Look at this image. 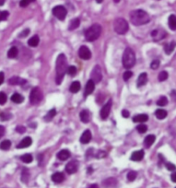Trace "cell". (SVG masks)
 <instances>
[{
  "label": "cell",
  "instance_id": "1",
  "mask_svg": "<svg viewBox=\"0 0 176 188\" xmlns=\"http://www.w3.org/2000/svg\"><path fill=\"white\" fill-rule=\"evenodd\" d=\"M67 57L64 54H61L57 56L56 66H55V70H56L55 81H56L57 85L62 83L63 79H64V77H65V74L67 73Z\"/></svg>",
  "mask_w": 176,
  "mask_h": 188
},
{
  "label": "cell",
  "instance_id": "2",
  "mask_svg": "<svg viewBox=\"0 0 176 188\" xmlns=\"http://www.w3.org/2000/svg\"><path fill=\"white\" fill-rule=\"evenodd\" d=\"M130 20L136 26H140L149 22V15L143 9H136L130 12Z\"/></svg>",
  "mask_w": 176,
  "mask_h": 188
},
{
  "label": "cell",
  "instance_id": "3",
  "mask_svg": "<svg viewBox=\"0 0 176 188\" xmlns=\"http://www.w3.org/2000/svg\"><path fill=\"white\" fill-rule=\"evenodd\" d=\"M102 26H100V24L96 23V24H93L86 31H85V38L87 41L89 42H94L96 41L100 33H102Z\"/></svg>",
  "mask_w": 176,
  "mask_h": 188
},
{
  "label": "cell",
  "instance_id": "4",
  "mask_svg": "<svg viewBox=\"0 0 176 188\" xmlns=\"http://www.w3.org/2000/svg\"><path fill=\"white\" fill-rule=\"evenodd\" d=\"M136 64V55L131 48H127L123 55V66L124 68H131Z\"/></svg>",
  "mask_w": 176,
  "mask_h": 188
},
{
  "label": "cell",
  "instance_id": "5",
  "mask_svg": "<svg viewBox=\"0 0 176 188\" xmlns=\"http://www.w3.org/2000/svg\"><path fill=\"white\" fill-rule=\"evenodd\" d=\"M114 28L116 33L118 34H125L128 31L129 26L127 21L123 18H118L114 22Z\"/></svg>",
  "mask_w": 176,
  "mask_h": 188
},
{
  "label": "cell",
  "instance_id": "6",
  "mask_svg": "<svg viewBox=\"0 0 176 188\" xmlns=\"http://www.w3.org/2000/svg\"><path fill=\"white\" fill-rule=\"evenodd\" d=\"M43 98V91H41V89L39 88H33L31 90V95H30V102L31 104H37L39 103Z\"/></svg>",
  "mask_w": 176,
  "mask_h": 188
},
{
  "label": "cell",
  "instance_id": "7",
  "mask_svg": "<svg viewBox=\"0 0 176 188\" xmlns=\"http://www.w3.org/2000/svg\"><path fill=\"white\" fill-rule=\"evenodd\" d=\"M53 14L55 18L60 20H64L67 17V10L64 6H55L53 8Z\"/></svg>",
  "mask_w": 176,
  "mask_h": 188
},
{
  "label": "cell",
  "instance_id": "8",
  "mask_svg": "<svg viewBox=\"0 0 176 188\" xmlns=\"http://www.w3.org/2000/svg\"><path fill=\"white\" fill-rule=\"evenodd\" d=\"M103 79V73H102V69H100V66H95L91 71V79L94 82V83H99Z\"/></svg>",
  "mask_w": 176,
  "mask_h": 188
},
{
  "label": "cell",
  "instance_id": "9",
  "mask_svg": "<svg viewBox=\"0 0 176 188\" xmlns=\"http://www.w3.org/2000/svg\"><path fill=\"white\" fill-rule=\"evenodd\" d=\"M166 35H167L166 31L164 30H161V29L154 30L151 32V36H152V38L155 42H160V40L164 39L166 37Z\"/></svg>",
  "mask_w": 176,
  "mask_h": 188
},
{
  "label": "cell",
  "instance_id": "10",
  "mask_svg": "<svg viewBox=\"0 0 176 188\" xmlns=\"http://www.w3.org/2000/svg\"><path fill=\"white\" fill-rule=\"evenodd\" d=\"M79 55L81 59H84V60H89L91 59V50L88 48L87 46L83 45L79 48Z\"/></svg>",
  "mask_w": 176,
  "mask_h": 188
},
{
  "label": "cell",
  "instance_id": "11",
  "mask_svg": "<svg viewBox=\"0 0 176 188\" xmlns=\"http://www.w3.org/2000/svg\"><path fill=\"white\" fill-rule=\"evenodd\" d=\"M111 108H112V100H109L106 103V104L103 107V109L100 110V116H102V119L105 120L108 118L110 112H111Z\"/></svg>",
  "mask_w": 176,
  "mask_h": 188
},
{
  "label": "cell",
  "instance_id": "12",
  "mask_svg": "<svg viewBox=\"0 0 176 188\" xmlns=\"http://www.w3.org/2000/svg\"><path fill=\"white\" fill-rule=\"evenodd\" d=\"M78 168H79V162L77 160H71L66 166V172L69 174H72L78 171Z\"/></svg>",
  "mask_w": 176,
  "mask_h": 188
},
{
  "label": "cell",
  "instance_id": "13",
  "mask_svg": "<svg viewBox=\"0 0 176 188\" xmlns=\"http://www.w3.org/2000/svg\"><path fill=\"white\" fill-rule=\"evenodd\" d=\"M31 143H32L31 137L26 136V137H24V139L18 144L17 148H26L30 147L31 145Z\"/></svg>",
  "mask_w": 176,
  "mask_h": 188
},
{
  "label": "cell",
  "instance_id": "14",
  "mask_svg": "<svg viewBox=\"0 0 176 188\" xmlns=\"http://www.w3.org/2000/svg\"><path fill=\"white\" fill-rule=\"evenodd\" d=\"M91 140V133L89 129H87L83 132L81 137H80V142L82 144H87Z\"/></svg>",
  "mask_w": 176,
  "mask_h": 188
},
{
  "label": "cell",
  "instance_id": "15",
  "mask_svg": "<svg viewBox=\"0 0 176 188\" xmlns=\"http://www.w3.org/2000/svg\"><path fill=\"white\" fill-rule=\"evenodd\" d=\"M70 151L67 149H62L61 151H59L56 155L57 159H59L60 160L64 161V160H67V159L70 158Z\"/></svg>",
  "mask_w": 176,
  "mask_h": 188
},
{
  "label": "cell",
  "instance_id": "16",
  "mask_svg": "<svg viewBox=\"0 0 176 188\" xmlns=\"http://www.w3.org/2000/svg\"><path fill=\"white\" fill-rule=\"evenodd\" d=\"M94 87H95V83L91 79H90L89 81L87 82L86 87H85V92H84L85 96H88V95L91 94L92 91H94Z\"/></svg>",
  "mask_w": 176,
  "mask_h": 188
},
{
  "label": "cell",
  "instance_id": "17",
  "mask_svg": "<svg viewBox=\"0 0 176 188\" xmlns=\"http://www.w3.org/2000/svg\"><path fill=\"white\" fill-rule=\"evenodd\" d=\"M147 82H148V75H147V73H142L138 76L136 85H137L138 88H140V87L146 85Z\"/></svg>",
  "mask_w": 176,
  "mask_h": 188
},
{
  "label": "cell",
  "instance_id": "18",
  "mask_svg": "<svg viewBox=\"0 0 176 188\" xmlns=\"http://www.w3.org/2000/svg\"><path fill=\"white\" fill-rule=\"evenodd\" d=\"M144 150H137V151L133 152L132 156H131V160L134 161H140L143 158H144Z\"/></svg>",
  "mask_w": 176,
  "mask_h": 188
},
{
  "label": "cell",
  "instance_id": "19",
  "mask_svg": "<svg viewBox=\"0 0 176 188\" xmlns=\"http://www.w3.org/2000/svg\"><path fill=\"white\" fill-rule=\"evenodd\" d=\"M79 117H80V120L83 122V123H89L91 121V114L90 112L88 110H83L81 111V112L79 114Z\"/></svg>",
  "mask_w": 176,
  "mask_h": 188
},
{
  "label": "cell",
  "instance_id": "20",
  "mask_svg": "<svg viewBox=\"0 0 176 188\" xmlns=\"http://www.w3.org/2000/svg\"><path fill=\"white\" fill-rule=\"evenodd\" d=\"M52 180L53 182H55V184H59L62 183L65 180V175L62 172H55L52 175Z\"/></svg>",
  "mask_w": 176,
  "mask_h": 188
},
{
  "label": "cell",
  "instance_id": "21",
  "mask_svg": "<svg viewBox=\"0 0 176 188\" xmlns=\"http://www.w3.org/2000/svg\"><path fill=\"white\" fill-rule=\"evenodd\" d=\"M148 120V116L145 114L142 115H136L133 118V122L135 123H145Z\"/></svg>",
  "mask_w": 176,
  "mask_h": 188
},
{
  "label": "cell",
  "instance_id": "22",
  "mask_svg": "<svg viewBox=\"0 0 176 188\" xmlns=\"http://www.w3.org/2000/svg\"><path fill=\"white\" fill-rule=\"evenodd\" d=\"M175 46H176V43H175L174 41L166 43L165 46H164V51H165V53H166L167 55H171V54L173 52V50H174Z\"/></svg>",
  "mask_w": 176,
  "mask_h": 188
},
{
  "label": "cell",
  "instance_id": "23",
  "mask_svg": "<svg viewBox=\"0 0 176 188\" xmlns=\"http://www.w3.org/2000/svg\"><path fill=\"white\" fill-rule=\"evenodd\" d=\"M155 139L156 137L154 135H149L148 136H146V139L144 140V145L146 148H149L150 146H151L154 142H155Z\"/></svg>",
  "mask_w": 176,
  "mask_h": 188
},
{
  "label": "cell",
  "instance_id": "24",
  "mask_svg": "<svg viewBox=\"0 0 176 188\" xmlns=\"http://www.w3.org/2000/svg\"><path fill=\"white\" fill-rule=\"evenodd\" d=\"M10 85H22L23 83L26 82V80L20 79L19 77H12L9 80H8Z\"/></svg>",
  "mask_w": 176,
  "mask_h": 188
},
{
  "label": "cell",
  "instance_id": "25",
  "mask_svg": "<svg viewBox=\"0 0 176 188\" xmlns=\"http://www.w3.org/2000/svg\"><path fill=\"white\" fill-rule=\"evenodd\" d=\"M79 24H80V19H79V18H77V19H73L70 21V23H69V26H68L69 31L76 30L77 28H79Z\"/></svg>",
  "mask_w": 176,
  "mask_h": 188
},
{
  "label": "cell",
  "instance_id": "26",
  "mask_svg": "<svg viewBox=\"0 0 176 188\" xmlns=\"http://www.w3.org/2000/svg\"><path fill=\"white\" fill-rule=\"evenodd\" d=\"M40 43V38L38 35H34L32 36L31 38L28 41V44L31 46V47H36L37 45L39 44Z\"/></svg>",
  "mask_w": 176,
  "mask_h": 188
},
{
  "label": "cell",
  "instance_id": "27",
  "mask_svg": "<svg viewBox=\"0 0 176 188\" xmlns=\"http://www.w3.org/2000/svg\"><path fill=\"white\" fill-rule=\"evenodd\" d=\"M116 180L115 178H108L106 180H104L103 182V184L104 187L106 188H109V187H112V186H115L116 185Z\"/></svg>",
  "mask_w": 176,
  "mask_h": 188
},
{
  "label": "cell",
  "instance_id": "28",
  "mask_svg": "<svg viewBox=\"0 0 176 188\" xmlns=\"http://www.w3.org/2000/svg\"><path fill=\"white\" fill-rule=\"evenodd\" d=\"M80 83L79 81H74L71 85H70V88H69V91L72 92V93H77L80 90Z\"/></svg>",
  "mask_w": 176,
  "mask_h": 188
},
{
  "label": "cell",
  "instance_id": "29",
  "mask_svg": "<svg viewBox=\"0 0 176 188\" xmlns=\"http://www.w3.org/2000/svg\"><path fill=\"white\" fill-rule=\"evenodd\" d=\"M168 24L169 27L172 30L175 31L176 30V16L175 15H171L168 19Z\"/></svg>",
  "mask_w": 176,
  "mask_h": 188
},
{
  "label": "cell",
  "instance_id": "30",
  "mask_svg": "<svg viewBox=\"0 0 176 188\" xmlns=\"http://www.w3.org/2000/svg\"><path fill=\"white\" fill-rule=\"evenodd\" d=\"M11 101L13 103H21L24 101V98L19 93L16 92V93H14L13 95L11 96Z\"/></svg>",
  "mask_w": 176,
  "mask_h": 188
},
{
  "label": "cell",
  "instance_id": "31",
  "mask_svg": "<svg viewBox=\"0 0 176 188\" xmlns=\"http://www.w3.org/2000/svg\"><path fill=\"white\" fill-rule=\"evenodd\" d=\"M155 115H156V117L160 120H162V119H165L166 116H167V112L165 110H163V109H158L155 112Z\"/></svg>",
  "mask_w": 176,
  "mask_h": 188
},
{
  "label": "cell",
  "instance_id": "32",
  "mask_svg": "<svg viewBox=\"0 0 176 188\" xmlns=\"http://www.w3.org/2000/svg\"><path fill=\"white\" fill-rule=\"evenodd\" d=\"M19 55V50L17 47L13 46V47H11L9 50H8V52H7V56L9 58H15L17 57Z\"/></svg>",
  "mask_w": 176,
  "mask_h": 188
},
{
  "label": "cell",
  "instance_id": "33",
  "mask_svg": "<svg viewBox=\"0 0 176 188\" xmlns=\"http://www.w3.org/2000/svg\"><path fill=\"white\" fill-rule=\"evenodd\" d=\"M29 179H30V172H29L28 169H23V171L21 172V181L25 184H27Z\"/></svg>",
  "mask_w": 176,
  "mask_h": 188
},
{
  "label": "cell",
  "instance_id": "34",
  "mask_svg": "<svg viewBox=\"0 0 176 188\" xmlns=\"http://www.w3.org/2000/svg\"><path fill=\"white\" fill-rule=\"evenodd\" d=\"M55 115H56V111H55V109H52V110H50V111L47 112V115H45L44 120H45L46 122L51 121V120H52V119L55 116Z\"/></svg>",
  "mask_w": 176,
  "mask_h": 188
},
{
  "label": "cell",
  "instance_id": "35",
  "mask_svg": "<svg viewBox=\"0 0 176 188\" xmlns=\"http://www.w3.org/2000/svg\"><path fill=\"white\" fill-rule=\"evenodd\" d=\"M157 104L159 106H166L168 104V99L165 97V96H161L159 100H158V102H157Z\"/></svg>",
  "mask_w": 176,
  "mask_h": 188
},
{
  "label": "cell",
  "instance_id": "36",
  "mask_svg": "<svg viewBox=\"0 0 176 188\" xmlns=\"http://www.w3.org/2000/svg\"><path fill=\"white\" fill-rule=\"evenodd\" d=\"M10 146H11V142L9 140H4L0 144V148L3 150H7L10 148Z\"/></svg>",
  "mask_w": 176,
  "mask_h": 188
},
{
  "label": "cell",
  "instance_id": "37",
  "mask_svg": "<svg viewBox=\"0 0 176 188\" xmlns=\"http://www.w3.org/2000/svg\"><path fill=\"white\" fill-rule=\"evenodd\" d=\"M21 160L25 163H31L32 161V156L31 154H24L23 156H21Z\"/></svg>",
  "mask_w": 176,
  "mask_h": 188
},
{
  "label": "cell",
  "instance_id": "38",
  "mask_svg": "<svg viewBox=\"0 0 176 188\" xmlns=\"http://www.w3.org/2000/svg\"><path fill=\"white\" fill-rule=\"evenodd\" d=\"M136 130L139 132V133H141V134H144V133L147 132L148 127H147L145 124H138L137 127H136Z\"/></svg>",
  "mask_w": 176,
  "mask_h": 188
},
{
  "label": "cell",
  "instance_id": "39",
  "mask_svg": "<svg viewBox=\"0 0 176 188\" xmlns=\"http://www.w3.org/2000/svg\"><path fill=\"white\" fill-rule=\"evenodd\" d=\"M168 77H169V75H168V73L166 72V71H161L160 74H159V80L160 81H165L167 79H168Z\"/></svg>",
  "mask_w": 176,
  "mask_h": 188
},
{
  "label": "cell",
  "instance_id": "40",
  "mask_svg": "<svg viewBox=\"0 0 176 188\" xmlns=\"http://www.w3.org/2000/svg\"><path fill=\"white\" fill-rule=\"evenodd\" d=\"M36 0H20V2H19V6L21 7H28L30 4H31V3H33V2H35Z\"/></svg>",
  "mask_w": 176,
  "mask_h": 188
},
{
  "label": "cell",
  "instance_id": "41",
  "mask_svg": "<svg viewBox=\"0 0 176 188\" xmlns=\"http://www.w3.org/2000/svg\"><path fill=\"white\" fill-rule=\"evenodd\" d=\"M136 175H137V173H136V172H134V171L129 172L127 173V179H128V181L133 182V181L136 178Z\"/></svg>",
  "mask_w": 176,
  "mask_h": 188
},
{
  "label": "cell",
  "instance_id": "42",
  "mask_svg": "<svg viewBox=\"0 0 176 188\" xmlns=\"http://www.w3.org/2000/svg\"><path fill=\"white\" fill-rule=\"evenodd\" d=\"M11 114L9 112H2V114H0V119L2 121H7V120H9L11 118Z\"/></svg>",
  "mask_w": 176,
  "mask_h": 188
},
{
  "label": "cell",
  "instance_id": "43",
  "mask_svg": "<svg viewBox=\"0 0 176 188\" xmlns=\"http://www.w3.org/2000/svg\"><path fill=\"white\" fill-rule=\"evenodd\" d=\"M7 97L5 92H0V105H4L7 102Z\"/></svg>",
  "mask_w": 176,
  "mask_h": 188
},
{
  "label": "cell",
  "instance_id": "44",
  "mask_svg": "<svg viewBox=\"0 0 176 188\" xmlns=\"http://www.w3.org/2000/svg\"><path fill=\"white\" fill-rule=\"evenodd\" d=\"M133 76V72H131V71H125L124 73V75H123V79H124V81H127L131 77Z\"/></svg>",
  "mask_w": 176,
  "mask_h": 188
},
{
  "label": "cell",
  "instance_id": "45",
  "mask_svg": "<svg viewBox=\"0 0 176 188\" xmlns=\"http://www.w3.org/2000/svg\"><path fill=\"white\" fill-rule=\"evenodd\" d=\"M67 74L70 75V76H75V75L77 74V68L75 67L74 66H71L67 68Z\"/></svg>",
  "mask_w": 176,
  "mask_h": 188
},
{
  "label": "cell",
  "instance_id": "46",
  "mask_svg": "<svg viewBox=\"0 0 176 188\" xmlns=\"http://www.w3.org/2000/svg\"><path fill=\"white\" fill-rule=\"evenodd\" d=\"M9 13H8V11H1L0 12V20L1 21H4L7 19Z\"/></svg>",
  "mask_w": 176,
  "mask_h": 188
},
{
  "label": "cell",
  "instance_id": "47",
  "mask_svg": "<svg viewBox=\"0 0 176 188\" xmlns=\"http://www.w3.org/2000/svg\"><path fill=\"white\" fill-rule=\"evenodd\" d=\"M160 60H158V59H155V60H153V61H152L151 65H150V67H151L152 69H157V68H159V67H160Z\"/></svg>",
  "mask_w": 176,
  "mask_h": 188
},
{
  "label": "cell",
  "instance_id": "48",
  "mask_svg": "<svg viewBox=\"0 0 176 188\" xmlns=\"http://www.w3.org/2000/svg\"><path fill=\"white\" fill-rule=\"evenodd\" d=\"M29 33H30V29H25L24 31H22L20 33H19V37L21 38V37H26L27 35H29Z\"/></svg>",
  "mask_w": 176,
  "mask_h": 188
},
{
  "label": "cell",
  "instance_id": "49",
  "mask_svg": "<svg viewBox=\"0 0 176 188\" xmlns=\"http://www.w3.org/2000/svg\"><path fill=\"white\" fill-rule=\"evenodd\" d=\"M166 168L169 171H174L176 169V166L174 164L171 163V162H167V163H166Z\"/></svg>",
  "mask_w": 176,
  "mask_h": 188
},
{
  "label": "cell",
  "instance_id": "50",
  "mask_svg": "<svg viewBox=\"0 0 176 188\" xmlns=\"http://www.w3.org/2000/svg\"><path fill=\"white\" fill-rule=\"evenodd\" d=\"M16 131L19 134H23V133H25V131H26V128L22 127V125H19V127H17V128H16Z\"/></svg>",
  "mask_w": 176,
  "mask_h": 188
},
{
  "label": "cell",
  "instance_id": "51",
  "mask_svg": "<svg viewBox=\"0 0 176 188\" xmlns=\"http://www.w3.org/2000/svg\"><path fill=\"white\" fill-rule=\"evenodd\" d=\"M129 115H130V114H129V112L127 110H123L122 111V116L124 118H128Z\"/></svg>",
  "mask_w": 176,
  "mask_h": 188
},
{
  "label": "cell",
  "instance_id": "52",
  "mask_svg": "<svg viewBox=\"0 0 176 188\" xmlns=\"http://www.w3.org/2000/svg\"><path fill=\"white\" fill-rule=\"evenodd\" d=\"M105 155H106V154H105L104 151H102V150H100V151H98V153H96L94 156L97 157V158H103V157H104Z\"/></svg>",
  "mask_w": 176,
  "mask_h": 188
},
{
  "label": "cell",
  "instance_id": "53",
  "mask_svg": "<svg viewBox=\"0 0 176 188\" xmlns=\"http://www.w3.org/2000/svg\"><path fill=\"white\" fill-rule=\"evenodd\" d=\"M5 135V127H2V125H0V139Z\"/></svg>",
  "mask_w": 176,
  "mask_h": 188
},
{
  "label": "cell",
  "instance_id": "54",
  "mask_svg": "<svg viewBox=\"0 0 176 188\" xmlns=\"http://www.w3.org/2000/svg\"><path fill=\"white\" fill-rule=\"evenodd\" d=\"M4 73L3 72H0V85H1L3 82H4Z\"/></svg>",
  "mask_w": 176,
  "mask_h": 188
},
{
  "label": "cell",
  "instance_id": "55",
  "mask_svg": "<svg viewBox=\"0 0 176 188\" xmlns=\"http://www.w3.org/2000/svg\"><path fill=\"white\" fill-rule=\"evenodd\" d=\"M171 96H172V98L173 101H175V102H176V91H172Z\"/></svg>",
  "mask_w": 176,
  "mask_h": 188
},
{
  "label": "cell",
  "instance_id": "56",
  "mask_svg": "<svg viewBox=\"0 0 176 188\" xmlns=\"http://www.w3.org/2000/svg\"><path fill=\"white\" fill-rule=\"evenodd\" d=\"M171 179H172V182L176 183V172H173V173L172 174Z\"/></svg>",
  "mask_w": 176,
  "mask_h": 188
},
{
  "label": "cell",
  "instance_id": "57",
  "mask_svg": "<svg viewBox=\"0 0 176 188\" xmlns=\"http://www.w3.org/2000/svg\"><path fill=\"white\" fill-rule=\"evenodd\" d=\"M5 1L6 0H0V6H3L5 4Z\"/></svg>",
  "mask_w": 176,
  "mask_h": 188
},
{
  "label": "cell",
  "instance_id": "58",
  "mask_svg": "<svg viewBox=\"0 0 176 188\" xmlns=\"http://www.w3.org/2000/svg\"><path fill=\"white\" fill-rule=\"evenodd\" d=\"M90 188H98V185L97 184H92L90 186Z\"/></svg>",
  "mask_w": 176,
  "mask_h": 188
},
{
  "label": "cell",
  "instance_id": "59",
  "mask_svg": "<svg viewBox=\"0 0 176 188\" xmlns=\"http://www.w3.org/2000/svg\"><path fill=\"white\" fill-rule=\"evenodd\" d=\"M103 1V0H96V2L99 3V4H100V3H102Z\"/></svg>",
  "mask_w": 176,
  "mask_h": 188
},
{
  "label": "cell",
  "instance_id": "60",
  "mask_svg": "<svg viewBox=\"0 0 176 188\" xmlns=\"http://www.w3.org/2000/svg\"><path fill=\"white\" fill-rule=\"evenodd\" d=\"M114 1H115V3H119L121 0H114Z\"/></svg>",
  "mask_w": 176,
  "mask_h": 188
},
{
  "label": "cell",
  "instance_id": "61",
  "mask_svg": "<svg viewBox=\"0 0 176 188\" xmlns=\"http://www.w3.org/2000/svg\"><path fill=\"white\" fill-rule=\"evenodd\" d=\"M0 12H1V11H0ZM0 21H1V20H0Z\"/></svg>",
  "mask_w": 176,
  "mask_h": 188
},
{
  "label": "cell",
  "instance_id": "62",
  "mask_svg": "<svg viewBox=\"0 0 176 188\" xmlns=\"http://www.w3.org/2000/svg\"><path fill=\"white\" fill-rule=\"evenodd\" d=\"M175 188H176V187H175Z\"/></svg>",
  "mask_w": 176,
  "mask_h": 188
}]
</instances>
